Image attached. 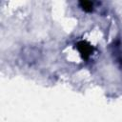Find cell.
Masks as SVG:
<instances>
[{"label":"cell","instance_id":"obj_1","mask_svg":"<svg viewBox=\"0 0 122 122\" xmlns=\"http://www.w3.org/2000/svg\"><path fill=\"white\" fill-rule=\"evenodd\" d=\"M77 46H78V50H79L80 53L82 54L83 58H88L90 56L91 52H92V50L91 48V46L89 44H87L86 42H84V41L79 42Z\"/></svg>","mask_w":122,"mask_h":122},{"label":"cell","instance_id":"obj_2","mask_svg":"<svg viewBox=\"0 0 122 122\" xmlns=\"http://www.w3.org/2000/svg\"><path fill=\"white\" fill-rule=\"evenodd\" d=\"M80 5L82 6L83 10L86 11H91L92 10V3H91V2H88V1L80 2Z\"/></svg>","mask_w":122,"mask_h":122}]
</instances>
